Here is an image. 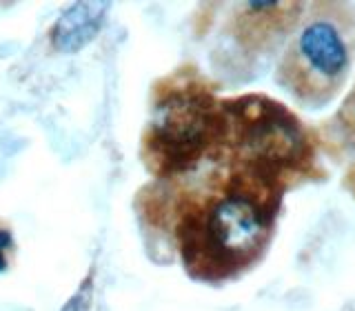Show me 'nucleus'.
I'll use <instances>...</instances> for the list:
<instances>
[{
  "instance_id": "nucleus-1",
  "label": "nucleus",
  "mask_w": 355,
  "mask_h": 311,
  "mask_svg": "<svg viewBox=\"0 0 355 311\" xmlns=\"http://www.w3.org/2000/svg\"><path fill=\"white\" fill-rule=\"evenodd\" d=\"M155 187L169 196L171 242L191 280H240L269 253L284 205L280 192L225 165Z\"/></svg>"
},
{
  "instance_id": "nucleus-7",
  "label": "nucleus",
  "mask_w": 355,
  "mask_h": 311,
  "mask_svg": "<svg viewBox=\"0 0 355 311\" xmlns=\"http://www.w3.org/2000/svg\"><path fill=\"white\" fill-rule=\"evenodd\" d=\"M320 140L329 153L355 162V83L333 118H329L320 129Z\"/></svg>"
},
{
  "instance_id": "nucleus-5",
  "label": "nucleus",
  "mask_w": 355,
  "mask_h": 311,
  "mask_svg": "<svg viewBox=\"0 0 355 311\" xmlns=\"http://www.w3.org/2000/svg\"><path fill=\"white\" fill-rule=\"evenodd\" d=\"M306 3H236L222 25L214 62L233 83H251L282 53Z\"/></svg>"
},
{
  "instance_id": "nucleus-6",
  "label": "nucleus",
  "mask_w": 355,
  "mask_h": 311,
  "mask_svg": "<svg viewBox=\"0 0 355 311\" xmlns=\"http://www.w3.org/2000/svg\"><path fill=\"white\" fill-rule=\"evenodd\" d=\"M107 9V3H76L64 9L51 31L53 47L62 53L80 51L89 40L96 38Z\"/></svg>"
},
{
  "instance_id": "nucleus-4",
  "label": "nucleus",
  "mask_w": 355,
  "mask_h": 311,
  "mask_svg": "<svg viewBox=\"0 0 355 311\" xmlns=\"http://www.w3.org/2000/svg\"><path fill=\"white\" fill-rule=\"evenodd\" d=\"M353 67L355 5L313 0L277 56L273 81L297 107L322 111L344 92Z\"/></svg>"
},
{
  "instance_id": "nucleus-8",
  "label": "nucleus",
  "mask_w": 355,
  "mask_h": 311,
  "mask_svg": "<svg viewBox=\"0 0 355 311\" xmlns=\"http://www.w3.org/2000/svg\"><path fill=\"white\" fill-rule=\"evenodd\" d=\"M14 253H16V244H14V236H11V229L0 222V274L9 269L11 260H14Z\"/></svg>"
},
{
  "instance_id": "nucleus-3",
  "label": "nucleus",
  "mask_w": 355,
  "mask_h": 311,
  "mask_svg": "<svg viewBox=\"0 0 355 311\" xmlns=\"http://www.w3.org/2000/svg\"><path fill=\"white\" fill-rule=\"evenodd\" d=\"M225 140V98L214 81L196 67H182L153 85L140 156L155 180H182L218 165Z\"/></svg>"
},
{
  "instance_id": "nucleus-2",
  "label": "nucleus",
  "mask_w": 355,
  "mask_h": 311,
  "mask_svg": "<svg viewBox=\"0 0 355 311\" xmlns=\"http://www.w3.org/2000/svg\"><path fill=\"white\" fill-rule=\"evenodd\" d=\"M225 114L227 140L218 165L282 196L327 178L320 131L291 107L266 94H242L225 98Z\"/></svg>"
}]
</instances>
